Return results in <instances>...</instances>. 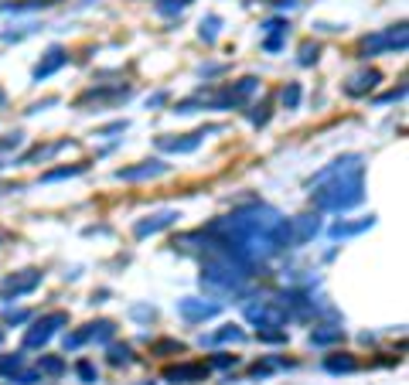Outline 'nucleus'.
<instances>
[{"instance_id":"obj_5","label":"nucleus","mask_w":409,"mask_h":385,"mask_svg":"<svg viewBox=\"0 0 409 385\" xmlns=\"http://www.w3.org/2000/svg\"><path fill=\"white\" fill-rule=\"evenodd\" d=\"M65 324H69V314L65 310H51L45 317H38L25 331V348H45L51 337L58 334V328H65Z\"/></svg>"},{"instance_id":"obj_24","label":"nucleus","mask_w":409,"mask_h":385,"mask_svg":"<svg viewBox=\"0 0 409 385\" xmlns=\"http://www.w3.org/2000/svg\"><path fill=\"white\" fill-rule=\"evenodd\" d=\"M116 334V324L113 321H99V324H89V341H99V344H109Z\"/></svg>"},{"instance_id":"obj_23","label":"nucleus","mask_w":409,"mask_h":385,"mask_svg":"<svg viewBox=\"0 0 409 385\" xmlns=\"http://www.w3.org/2000/svg\"><path fill=\"white\" fill-rule=\"evenodd\" d=\"M82 171H85V164H69V167H55V171H45V174H41V181H45V184H51V181L78 178Z\"/></svg>"},{"instance_id":"obj_38","label":"nucleus","mask_w":409,"mask_h":385,"mask_svg":"<svg viewBox=\"0 0 409 385\" xmlns=\"http://www.w3.org/2000/svg\"><path fill=\"white\" fill-rule=\"evenodd\" d=\"M21 144H25V133H11V136L0 140V150H18Z\"/></svg>"},{"instance_id":"obj_25","label":"nucleus","mask_w":409,"mask_h":385,"mask_svg":"<svg viewBox=\"0 0 409 385\" xmlns=\"http://www.w3.org/2000/svg\"><path fill=\"white\" fill-rule=\"evenodd\" d=\"M219 31H222V18H219V14H208L202 21V31H198V34H202L204 45H212V41L219 38Z\"/></svg>"},{"instance_id":"obj_36","label":"nucleus","mask_w":409,"mask_h":385,"mask_svg":"<svg viewBox=\"0 0 409 385\" xmlns=\"http://www.w3.org/2000/svg\"><path fill=\"white\" fill-rule=\"evenodd\" d=\"M25 321H31V314L27 310H4V324H25Z\"/></svg>"},{"instance_id":"obj_32","label":"nucleus","mask_w":409,"mask_h":385,"mask_svg":"<svg viewBox=\"0 0 409 385\" xmlns=\"http://www.w3.org/2000/svg\"><path fill=\"white\" fill-rule=\"evenodd\" d=\"M317 52H321V48H317V41H304V45H300V55H297V62H300V65H314V62H317Z\"/></svg>"},{"instance_id":"obj_37","label":"nucleus","mask_w":409,"mask_h":385,"mask_svg":"<svg viewBox=\"0 0 409 385\" xmlns=\"http://www.w3.org/2000/svg\"><path fill=\"white\" fill-rule=\"evenodd\" d=\"M34 31H38V27H34V24H25V27H21V31H4L0 38H4V41H21V38H27V34H34Z\"/></svg>"},{"instance_id":"obj_8","label":"nucleus","mask_w":409,"mask_h":385,"mask_svg":"<svg viewBox=\"0 0 409 385\" xmlns=\"http://www.w3.org/2000/svg\"><path fill=\"white\" fill-rule=\"evenodd\" d=\"M208 379V365L202 361H181V365H171L164 372V382L171 385H195V382H204Z\"/></svg>"},{"instance_id":"obj_14","label":"nucleus","mask_w":409,"mask_h":385,"mask_svg":"<svg viewBox=\"0 0 409 385\" xmlns=\"http://www.w3.org/2000/svg\"><path fill=\"white\" fill-rule=\"evenodd\" d=\"M379 82H382V72H379V69H361V72H355V76L345 82V96H352V99L368 96Z\"/></svg>"},{"instance_id":"obj_12","label":"nucleus","mask_w":409,"mask_h":385,"mask_svg":"<svg viewBox=\"0 0 409 385\" xmlns=\"http://www.w3.org/2000/svg\"><path fill=\"white\" fill-rule=\"evenodd\" d=\"M167 171H171V164H164V160H140V164H133V167H120L116 178L120 181H151V178L167 174Z\"/></svg>"},{"instance_id":"obj_2","label":"nucleus","mask_w":409,"mask_h":385,"mask_svg":"<svg viewBox=\"0 0 409 385\" xmlns=\"http://www.w3.org/2000/svg\"><path fill=\"white\" fill-rule=\"evenodd\" d=\"M310 198L317 211H348L365 202V164L358 154L338 157L331 167L317 171L310 178Z\"/></svg>"},{"instance_id":"obj_42","label":"nucleus","mask_w":409,"mask_h":385,"mask_svg":"<svg viewBox=\"0 0 409 385\" xmlns=\"http://www.w3.org/2000/svg\"><path fill=\"white\" fill-rule=\"evenodd\" d=\"M0 344H4V331H0Z\"/></svg>"},{"instance_id":"obj_1","label":"nucleus","mask_w":409,"mask_h":385,"mask_svg":"<svg viewBox=\"0 0 409 385\" xmlns=\"http://www.w3.org/2000/svg\"><path fill=\"white\" fill-rule=\"evenodd\" d=\"M204 232L215 235L222 246H229L235 256H242L253 266L280 256L283 249H290V225L273 205L239 208L226 218L212 222Z\"/></svg>"},{"instance_id":"obj_10","label":"nucleus","mask_w":409,"mask_h":385,"mask_svg":"<svg viewBox=\"0 0 409 385\" xmlns=\"http://www.w3.org/2000/svg\"><path fill=\"white\" fill-rule=\"evenodd\" d=\"M181 215L174 211V208H164V211H153V215H147V218H140L137 225H133V235L137 239H147V235H157V232L171 229L174 222H178Z\"/></svg>"},{"instance_id":"obj_35","label":"nucleus","mask_w":409,"mask_h":385,"mask_svg":"<svg viewBox=\"0 0 409 385\" xmlns=\"http://www.w3.org/2000/svg\"><path fill=\"white\" fill-rule=\"evenodd\" d=\"M403 96H406V85H396V89H389V92H382V96H379L375 103H379V106H385V103H399Z\"/></svg>"},{"instance_id":"obj_39","label":"nucleus","mask_w":409,"mask_h":385,"mask_svg":"<svg viewBox=\"0 0 409 385\" xmlns=\"http://www.w3.org/2000/svg\"><path fill=\"white\" fill-rule=\"evenodd\" d=\"M212 365H215V368H235V365H239V358H235V355H215V358H212Z\"/></svg>"},{"instance_id":"obj_41","label":"nucleus","mask_w":409,"mask_h":385,"mask_svg":"<svg viewBox=\"0 0 409 385\" xmlns=\"http://www.w3.org/2000/svg\"><path fill=\"white\" fill-rule=\"evenodd\" d=\"M164 99H167V92H153L151 99H147V106H160Z\"/></svg>"},{"instance_id":"obj_13","label":"nucleus","mask_w":409,"mask_h":385,"mask_svg":"<svg viewBox=\"0 0 409 385\" xmlns=\"http://www.w3.org/2000/svg\"><path fill=\"white\" fill-rule=\"evenodd\" d=\"M286 225H290V246H307L321 232V218L317 215H297V218H286Z\"/></svg>"},{"instance_id":"obj_11","label":"nucleus","mask_w":409,"mask_h":385,"mask_svg":"<svg viewBox=\"0 0 409 385\" xmlns=\"http://www.w3.org/2000/svg\"><path fill=\"white\" fill-rule=\"evenodd\" d=\"M65 65H69V52H65L62 45H51L48 52H45V58L34 65L31 78H34V82H45V78H51L58 69H65Z\"/></svg>"},{"instance_id":"obj_21","label":"nucleus","mask_w":409,"mask_h":385,"mask_svg":"<svg viewBox=\"0 0 409 385\" xmlns=\"http://www.w3.org/2000/svg\"><path fill=\"white\" fill-rule=\"evenodd\" d=\"M375 225V218L368 215V218H361V222H338V225H331V239H348V235H358V232L372 229Z\"/></svg>"},{"instance_id":"obj_17","label":"nucleus","mask_w":409,"mask_h":385,"mask_svg":"<svg viewBox=\"0 0 409 385\" xmlns=\"http://www.w3.org/2000/svg\"><path fill=\"white\" fill-rule=\"evenodd\" d=\"M242 344V341H246V334L239 331V328H235V324H226V328H219V331L215 334H204L202 337V344H208V348H212V344Z\"/></svg>"},{"instance_id":"obj_6","label":"nucleus","mask_w":409,"mask_h":385,"mask_svg":"<svg viewBox=\"0 0 409 385\" xmlns=\"http://www.w3.org/2000/svg\"><path fill=\"white\" fill-rule=\"evenodd\" d=\"M41 280H45L41 270H21V273H14V276H7V280L0 283V300L27 297V293H34V290L41 286Z\"/></svg>"},{"instance_id":"obj_26","label":"nucleus","mask_w":409,"mask_h":385,"mask_svg":"<svg viewBox=\"0 0 409 385\" xmlns=\"http://www.w3.org/2000/svg\"><path fill=\"white\" fill-rule=\"evenodd\" d=\"M191 0H153V10L160 14V18H174V14H181L184 7H188Z\"/></svg>"},{"instance_id":"obj_20","label":"nucleus","mask_w":409,"mask_h":385,"mask_svg":"<svg viewBox=\"0 0 409 385\" xmlns=\"http://www.w3.org/2000/svg\"><path fill=\"white\" fill-rule=\"evenodd\" d=\"M324 368L331 372V375H341V372H355L358 368V358L355 355H348V351H334L324 358Z\"/></svg>"},{"instance_id":"obj_18","label":"nucleus","mask_w":409,"mask_h":385,"mask_svg":"<svg viewBox=\"0 0 409 385\" xmlns=\"http://www.w3.org/2000/svg\"><path fill=\"white\" fill-rule=\"evenodd\" d=\"M58 0H11V4H0L4 14H31V10H48Z\"/></svg>"},{"instance_id":"obj_22","label":"nucleus","mask_w":409,"mask_h":385,"mask_svg":"<svg viewBox=\"0 0 409 385\" xmlns=\"http://www.w3.org/2000/svg\"><path fill=\"white\" fill-rule=\"evenodd\" d=\"M38 372H41V375H51V379H62V375H65V361L58 358V355H41V358H38Z\"/></svg>"},{"instance_id":"obj_34","label":"nucleus","mask_w":409,"mask_h":385,"mask_svg":"<svg viewBox=\"0 0 409 385\" xmlns=\"http://www.w3.org/2000/svg\"><path fill=\"white\" fill-rule=\"evenodd\" d=\"M11 382H18V385H34V382H41V372L34 368V372H14L11 375Z\"/></svg>"},{"instance_id":"obj_19","label":"nucleus","mask_w":409,"mask_h":385,"mask_svg":"<svg viewBox=\"0 0 409 385\" xmlns=\"http://www.w3.org/2000/svg\"><path fill=\"white\" fill-rule=\"evenodd\" d=\"M341 337H345L341 328H334V324H321V328H314V331H310V344H314V348H328V344H338Z\"/></svg>"},{"instance_id":"obj_3","label":"nucleus","mask_w":409,"mask_h":385,"mask_svg":"<svg viewBox=\"0 0 409 385\" xmlns=\"http://www.w3.org/2000/svg\"><path fill=\"white\" fill-rule=\"evenodd\" d=\"M409 45V31L406 24H392L379 31V34H368L361 38V55L372 58V55H392V52H406Z\"/></svg>"},{"instance_id":"obj_15","label":"nucleus","mask_w":409,"mask_h":385,"mask_svg":"<svg viewBox=\"0 0 409 385\" xmlns=\"http://www.w3.org/2000/svg\"><path fill=\"white\" fill-rule=\"evenodd\" d=\"M130 96V85H113V89H89L82 99H78V106H109V103H120V99H127Z\"/></svg>"},{"instance_id":"obj_9","label":"nucleus","mask_w":409,"mask_h":385,"mask_svg":"<svg viewBox=\"0 0 409 385\" xmlns=\"http://www.w3.org/2000/svg\"><path fill=\"white\" fill-rule=\"evenodd\" d=\"M219 310L222 307H219L215 300H198V297H184V300H178V314L188 321V324H204V321H212Z\"/></svg>"},{"instance_id":"obj_27","label":"nucleus","mask_w":409,"mask_h":385,"mask_svg":"<svg viewBox=\"0 0 409 385\" xmlns=\"http://www.w3.org/2000/svg\"><path fill=\"white\" fill-rule=\"evenodd\" d=\"M280 99H283L286 109H297V106H300V82H286L283 92H280Z\"/></svg>"},{"instance_id":"obj_7","label":"nucleus","mask_w":409,"mask_h":385,"mask_svg":"<svg viewBox=\"0 0 409 385\" xmlns=\"http://www.w3.org/2000/svg\"><path fill=\"white\" fill-rule=\"evenodd\" d=\"M219 127H208V130H195V133H184V136H157V147L167 150V154H191L198 150L204 140V133H215Z\"/></svg>"},{"instance_id":"obj_29","label":"nucleus","mask_w":409,"mask_h":385,"mask_svg":"<svg viewBox=\"0 0 409 385\" xmlns=\"http://www.w3.org/2000/svg\"><path fill=\"white\" fill-rule=\"evenodd\" d=\"M25 368V355H4L0 358V375H14Z\"/></svg>"},{"instance_id":"obj_33","label":"nucleus","mask_w":409,"mask_h":385,"mask_svg":"<svg viewBox=\"0 0 409 385\" xmlns=\"http://www.w3.org/2000/svg\"><path fill=\"white\" fill-rule=\"evenodd\" d=\"M181 351H184L181 341H157L153 344V355H181Z\"/></svg>"},{"instance_id":"obj_30","label":"nucleus","mask_w":409,"mask_h":385,"mask_svg":"<svg viewBox=\"0 0 409 385\" xmlns=\"http://www.w3.org/2000/svg\"><path fill=\"white\" fill-rule=\"evenodd\" d=\"M89 341V328H82V331H72L62 337V344H65V351H76V348H82Z\"/></svg>"},{"instance_id":"obj_16","label":"nucleus","mask_w":409,"mask_h":385,"mask_svg":"<svg viewBox=\"0 0 409 385\" xmlns=\"http://www.w3.org/2000/svg\"><path fill=\"white\" fill-rule=\"evenodd\" d=\"M286 31H290V24H286L283 18L266 21V24H263V34H266V38H263V48H266V52H280L283 41H286Z\"/></svg>"},{"instance_id":"obj_40","label":"nucleus","mask_w":409,"mask_h":385,"mask_svg":"<svg viewBox=\"0 0 409 385\" xmlns=\"http://www.w3.org/2000/svg\"><path fill=\"white\" fill-rule=\"evenodd\" d=\"M130 314H133L137 321H153V307H133Z\"/></svg>"},{"instance_id":"obj_28","label":"nucleus","mask_w":409,"mask_h":385,"mask_svg":"<svg viewBox=\"0 0 409 385\" xmlns=\"http://www.w3.org/2000/svg\"><path fill=\"white\" fill-rule=\"evenodd\" d=\"M109 365H130L133 361V351H130V344H109Z\"/></svg>"},{"instance_id":"obj_43","label":"nucleus","mask_w":409,"mask_h":385,"mask_svg":"<svg viewBox=\"0 0 409 385\" xmlns=\"http://www.w3.org/2000/svg\"><path fill=\"white\" fill-rule=\"evenodd\" d=\"M0 103H4V92H0Z\"/></svg>"},{"instance_id":"obj_31","label":"nucleus","mask_w":409,"mask_h":385,"mask_svg":"<svg viewBox=\"0 0 409 385\" xmlns=\"http://www.w3.org/2000/svg\"><path fill=\"white\" fill-rule=\"evenodd\" d=\"M76 375L82 379V382H89V385L99 382V372H96V365H92V361H85V358L76 365Z\"/></svg>"},{"instance_id":"obj_4","label":"nucleus","mask_w":409,"mask_h":385,"mask_svg":"<svg viewBox=\"0 0 409 385\" xmlns=\"http://www.w3.org/2000/svg\"><path fill=\"white\" fill-rule=\"evenodd\" d=\"M246 321L256 324V331H270V328H286L290 310L283 307V300H259V304H246L242 307Z\"/></svg>"}]
</instances>
